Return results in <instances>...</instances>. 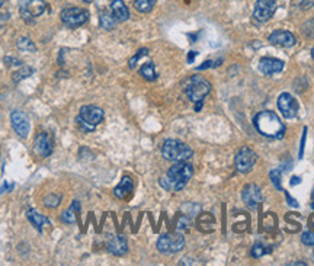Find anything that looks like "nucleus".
Returning a JSON list of instances; mask_svg holds the SVG:
<instances>
[{"label": "nucleus", "mask_w": 314, "mask_h": 266, "mask_svg": "<svg viewBox=\"0 0 314 266\" xmlns=\"http://www.w3.org/2000/svg\"><path fill=\"white\" fill-rule=\"evenodd\" d=\"M194 176V166L186 161H176L166 173V176L160 178L158 185L166 190H182Z\"/></svg>", "instance_id": "obj_1"}, {"label": "nucleus", "mask_w": 314, "mask_h": 266, "mask_svg": "<svg viewBox=\"0 0 314 266\" xmlns=\"http://www.w3.org/2000/svg\"><path fill=\"white\" fill-rule=\"evenodd\" d=\"M256 130L269 138H281L284 135L285 127L281 122L279 116L272 111H262L255 116Z\"/></svg>", "instance_id": "obj_2"}, {"label": "nucleus", "mask_w": 314, "mask_h": 266, "mask_svg": "<svg viewBox=\"0 0 314 266\" xmlns=\"http://www.w3.org/2000/svg\"><path fill=\"white\" fill-rule=\"evenodd\" d=\"M161 156L169 161H186L194 156V150L183 141L169 138L161 146Z\"/></svg>", "instance_id": "obj_3"}, {"label": "nucleus", "mask_w": 314, "mask_h": 266, "mask_svg": "<svg viewBox=\"0 0 314 266\" xmlns=\"http://www.w3.org/2000/svg\"><path fill=\"white\" fill-rule=\"evenodd\" d=\"M211 92V83L201 76H192L185 83V93L194 104L202 102Z\"/></svg>", "instance_id": "obj_4"}, {"label": "nucleus", "mask_w": 314, "mask_h": 266, "mask_svg": "<svg viewBox=\"0 0 314 266\" xmlns=\"http://www.w3.org/2000/svg\"><path fill=\"white\" fill-rule=\"evenodd\" d=\"M185 246V237L178 233H169V234H161L157 240V249L160 253L164 255H173L181 252Z\"/></svg>", "instance_id": "obj_5"}, {"label": "nucleus", "mask_w": 314, "mask_h": 266, "mask_svg": "<svg viewBox=\"0 0 314 266\" xmlns=\"http://www.w3.org/2000/svg\"><path fill=\"white\" fill-rule=\"evenodd\" d=\"M60 18L66 27L78 28L89 21V12L81 7H67L63 9Z\"/></svg>", "instance_id": "obj_6"}, {"label": "nucleus", "mask_w": 314, "mask_h": 266, "mask_svg": "<svg viewBox=\"0 0 314 266\" xmlns=\"http://www.w3.org/2000/svg\"><path fill=\"white\" fill-rule=\"evenodd\" d=\"M47 9V3L44 0H21L19 3V13L21 18L31 22L32 19L41 16Z\"/></svg>", "instance_id": "obj_7"}, {"label": "nucleus", "mask_w": 314, "mask_h": 266, "mask_svg": "<svg viewBox=\"0 0 314 266\" xmlns=\"http://www.w3.org/2000/svg\"><path fill=\"white\" fill-rule=\"evenodd\" d=\"M256 161H258V154H256L252 149L243 147V149H240V152L236 154L235 166L236 169H237V172L246 173V172L252 170V167L256 164Z\"/></svg>", "instance_id": "obj_8"}, {"label": "nucleus", "mask_w": 314, "mask_h": 266, "mask_svg": "<svg viewBox=\"0 0 314 266\" xmlns=\"http://www.w3.org/2000/svg\"><path fill=\"white\" fill-rule=\"evenodd\" d=\"M276 10V1L275 0H258L253 10L255 21L265 24L268 22Z\"/></svg>", "instance_id": "obj_9"}, {"label": "nucleus", "mask_w": 314, "mask_h": 266, "mask_svg": "<svg viewBox=\"0 0 314 266\" xmlns=\"http://www.w3.org/2000/svg\"><path fill=\"white\" fill-rule=\"evenodd\" d=\"M10 124L13 131L18 134L21 138H26L31 131V124H29V118L25 112L22 111H13L10 114Z\"/></svg>", "instance_id": "obj_10"}, {"label": "nucleus", "mask_w": 314, "mask_h": 266, "mask_svg": "<svg viewBox=\"0 0 314 266\" xmlns=\"http://www.w3.org/2000/svg\"><path fill=\"white\" fill-rule=\"evenodd\" d=\"M104 111L99 107H95V105H84V107L80 108V112H78V119L87 122L89 125L92 127H96L102 122L104 119Z\"/></svg>", "instance_id": "obj_11"}, {"label": "nucleus", "mask_w": 314, "mask_h": 266, "mask_svg": "<svg viewBox=\"0 0 314 266\" xmlns=\"http://www.w3.org/2000/svg\"><path fill=\"white\" fill-rule=\"evenodd\" d=\"M278 108L281 111V114L291 119L295 118L298 114V102L295 101V98L289 93H281L278 98Z\"/></svg>", "instance_id": "obj_12"}, {"label": "nucleus", "mask_w": 314, "mask_h": 266, "mask_svg": "<svg viewBox=\"0 0 314 266\" xmlns=\"http://www.w3.org/2000/svg\"><path fill=\"white\" fill-rule=\"evenodd\" d=\"M34 150L39 157H48L51 156L54 152V141L50 137V134L39 133L35 138V144H34Z\"/></svg>", "instance_id": "obj_13"}, {"label": "nucleus", "mask_w": 314, "mask_h": 266, "mask_svg": "<svg viewBox=\"0 0 314 266\" xmlns=\"http://www.w3.org/2000/svg\"><path fill=\"white\" fill-rule=\"evenodd\" d=\"M241 198L243 202L249 207V208H256L262 202V190L261 188L255 184H249L243 188L241 192Z\"/></svg>", "instance_id": "obj_14"}, {"label": "nucleus", "mask_w": 314, "mask_h": 266, "mask_svg": "<svg viewBox=\"0 0 314 266\" xmlns=\"http://www.w3.org/2000/svg\"><path fill=\"white\" fill-rule=\"evenodd\" d=\"M269 41L274 45H279V47H285V48L295 45V42H297L295 37L288 31H274L269 35Z\"/></svg>", "instance_id": "obj_15"}, {"label": "nucleus", "mask_w": 314, "mask_h": 266, "mask_svg": "<svg viewBox=\"0 0 314 266\" xmlns=\"http://www.w3.org/2000/svg\"><path fill=\"white\" fill-rule=\"evenodd\" d=\"M282 69H284V63L281 60H276V58L266 57V58H262L259 61V70L266 76H272V75L281 73Z\"/></svg>", "instance_id": "obj_16"}, {"label": "nucleus", "mask_w": 314, "mask_h": 266, "mask_svg": "<svg viewBox=\"0 0 314 266\" xmlns=\"http://www.w3.org/2000/svg\"><path fill=\"white\" fill-rule=\"evenodd\" d=\"M106 247H108L109 253H112L115 256H122L128 250V241H127V237H124V236H114L108 240Z\"/></svg>", "instance_id": "obj_17"}, {"label": "nucleus", "mask_w": 314, "mask_h": 266, "mask_svg": "<svg viewBox=\"0 0 314 266\" xmlns=\"http://www.w3.org/2000/svg\"><path fill=\"white\" fill-rule=\"evenodd\" d=\"M111 12L117 22H125L130 18V10L122 0H114L111 3Z\"/></svg>", "instance_id": "obj_18"}, {"label": "nucleus", "mask_w": 314, "mask_h": 266, "mask_svg": "<svg viewBox=\"0 0 314 266\" xmlns=\"http://www.w3.org/2000/svg\"><path fill=\"white\" fill-rule=\"evenodd\" d=\"M134 189V182L131 179L130 176H124L122 181L118 184V187L114 189V195L118 198V199H125L128 195H131Z\"/></svg>", "instance_id": "obj_19"}, {"label": "nucleus", "mask_w": 314, "mask_h": 266, "mask_svg": "<svg viewBox=\"0 0 314 266\" xmlns=\"http://www.w3.org/2000/svg\"><path fill=\"white\" fill-rule=\"evenodd\" d=\"M26 217L29 220V223L37 228V231H42V227L45 226H50V220L44 215H41L39 213H37L35 210H28L26 211Z\"/></svg>", "instance_id": "obj_20"}, {"label": "nucleus", "mask_w": 314, "mask_h": 266, "mask_svg": "<svg viewBox=\"0 0 314 266\" xmlns=\"http://www.w3.org/2000/svg\"><path fill=\"white\" fill-rule=\"evenodd\" d=\"M78 213H80V202H78V201H73V202H72V205H70V207H69L64 213L61 214V220H63V223H66V224H76Z\"/></svg>", "instance_id": "obj_21"}, {"label": "nucleus", "mask_w": 314, "mask_h": 266, "mask_svg": "<svg viewBox=\"0 0 314 266\" xmlns=\"http://www.w3.org/2000/svg\"><path fill=\"white\" fill-rule=\"evenodd\" d=\"M16 47L18 50L24 51V53H37V45L35 42L28 38V37H21L18 41H16Z\"/></svg>", "instance_id": "obj_22"}, {"label": "nucleus", "mask_w": 314, "mask_h": 266, "mask_svg": "<svg viewBox=\"0 0 314 266\" xmlns=\"http://www.w3.org/2000/svg\"><path fill=\"white\" fill-rule=\"evenodd\" d=\"M140 76H143L144 79L149 80V81L156 80L157 73L156 69H155V64H153V63H146V64L140 69Z\"/></svg>", "instance_id": "obj_23"}, {"label": "nucleus", "mask_w": 314, "mask_h": 266, "mask_svg": "<svg viewBox=\"0 0 314 266\" xmlns=\"http://www.w3.org/2000/svg\"><path fill=\"white\" fill-rule=\"evenodd\" d=\"M156 1L157 0H135L134 1V7L138 12H141V13H149L156 6Z\"/></svg>", "instance_id": "obj_24"}, {"label": "nucleus", "mask_w": 314, "mask_h": 266, "mask_svg": "<svg viewBox=\"0 0 314 266\" xmlns=\"http://www.w3.org/2000/svg\"><path fill=\"white\" fill-rule=\"evenodd\" d=\"M34 75V69L32 67H28V66H22L18 72H15L13 73V76H12V79L13 81H21V80H25L28 77H31Z\"/></svg>", "instance_id": "obj_25"}, {"label": "nucleus", "mask_w": 314, "mask_h": 266, "mask_svg": "<svg viewBox=\"0 0 314 266\" xmlns=\"http://www.w3.org/2000/svg\"><path fill=\"white\" fill-rule=\"evenodd\" d=\"M99 22H101V27L104 28V29H106V31L114 29V28H115V24H117L115 18H114L112 13H109V12H102Z\"/></svg>", "instance_id": "obj_26"}, {"label": "nucleus", "mask_w": 314, "mask_h": 266, "mask_svg": "<svg viewBox=\"0 0 314 266\" xmlns=\"http://www.w3.org/2000/svg\"><path fill=\"white\" fill-rule=\"evenodd\" d=\"M42 202L47 208H51V210L57 208L61 204V195L60 193H50L42 199Z\"/></svg>", "instance_id": "obj_27"}, {"label": "nucleus", "mask_w": 314, "mask_h": 266, "mask_svg": "<svg viewBox=\"0 0 314 266\" xmlns=\"http://www.w3.org/2000/svg\"><path fill=\"white\" fill-rule=\"evenodd\" d=\"M269 178H271V181H272L274 187L276 188L278 190H281V189H282V185H281V170H278V169L271 170V172H269Z\"/></svg>", "instance_id": "obj_28"}, {"label": "nucleus", "mask_w": 314, "mask_h": 266, "mask_svg": "<svg viewBox=\"0 0 314 266\" xmlns=\"http://www.w3.org/2000/svg\"><path fill=\"white\" fill-rule=\"evenodd\" d=\"M303 34L309 38H314V18L303 24Z\"/></svg>", "instance_id": "obj_29"}, {"label": "nucleus", "mask_w": 314, "mask_h": 266, "mask_svg": "<svg viewBox=\"0 0 314 266\" xmlns=\"http://www.w3.org/2000/svg\"><path fill=\"white\" fill-rule=\"evenodd\" d=\"M147 54H149V50H147V48H141V50H138V51H137V54H135L132 58H130V61H128V66H130V69H134V67H135V64L138 63V60H140L141 57L147 55Z\"/></svg>", "instance_id": "obj_30"}, {"label": "nucleus", "mask_w": 314, "mask_h": 266, "mask_svg": "<svg viewBox=\"0 0 314 266\" xmlns=\"http://www.w3.org/2000/svg\"><path fill=\"white\" fill-rule=\"evenodd\" d=\"M4 64L7 66V67H12V66H16V67H22V61L21 60H18V58H15V57H4Z\"/></svg>", "instance_id": "obj_31"}, {"label": "nucleus", "mask_w": 314, "mask_h": 266, "mask_svg": "<svg viewBox=\"0 0 314 266\" xmlns=\"http://www.w3.org/2000/svg\"><path fill=\"white\" fill-rule=\"evenodd\" d=\"M301 240H303V243H304L306 246H314V233H312V231L304 233Z\"/></svg>", "instance_id": "obj_32"}, {"label": "nucleus", "mask_w": 314, "mask_h": 266, "mask_svg": "<svg viewBox=\"0 0 314 266\" xmlns=\"http://www.w3.org/2000/svg\"><path fill=\"white\" fill-rule=\"evenodd\" d=\"M297 3H298L300 9H303V10H307V9H310V7L313 6L314 0H297Z\"/></svg>", "instance_id": "obj_33"}, {"label": "nucleus", "mask_w": 314, "mask_h": 266, "mask_svg": "<svg viewBox=\"0 0 314 266\" xmlns=\"http://www.w3.org/2000/svg\"><path fill=\"white\" fill-rule=\"evenodd\" d=\"M78 127L84 131V133H90V131H93L96 127H92V125H89L87 122H84V121H81V119H78Z\"/></svg>", "instance_id": "obj_34"}, {"label": "nucleus", "mask_w": 314, "mask_h": 266, "mask_svg": "<svg viewBox=\"0 0 314 266\" xmlns=\"http://www.w3.org/2000/svg\"><path fill=\"white\" fill-rule=\"evenodd\" d=\"M265 252H266V250L262 247L261 244H256V246L253 247V250H252V256H253V258H261Z\"/></svg>", "instance_id": "obj_35"}, {"label": "nucleus", "mask_w": 314, "mask_h": 266, "mask_svg": "<svg viewBox=\"0 0 314 266\" xmlns=\"http://www.w3.org/2000/svg\"><path fill=\"white\" fill-rule=\"evenodd\" d=\"M306 137H307V128H304L303 138H301V147H300V159H303V153H304V146H306Z\"/></svg>", "instance_id": "obj_36"}, {"label": "nucleus", "mask_w": 314, "mask_h": 266, "mask_svg": "<svg viewBox=\"0 0 314 266\" xmlns=\"http://www.w3.org/2000/svg\"><path fill=\"white\" fill-rule=\"evenodd\" d=\"M209 67H214V63L208 60V61H204L201 66H198V67H196V70H205V69H209Z\"/></svg>", "instance_id": "obj_37"}, {"label": "nucleus", "mask_w": 314, "mask_h": 266, "mask_svg": "<svg viewBox=\"0 0 314 266\" xmlns=\"http://www.w3.org/2000/svg\"><path fill=\"white\" fill-rule=\"evenodd\" d=\"M285 195H287V201H288V204H289V205H292V207H295V208H297V207H298V202H297V201H295V199H294V198H291V195H289V193H285Z\"/></svg>", "instance_id": "obj_38"}, {"label": "nucleus", "mask_w": 314, "mask_h": 266, "mask_svg": "<svg viewBox=\"0 0 314 266\" xmlns=\"http://www.w3.org/2000/svg\"><path fill=\"white\" fill-rule=\"evenodd\" d=\"M179 265H194V259H191V258H183L182 261L179 262Z\"/></svg>", "instance_id": "obj_39"}, {"label": "nucleus", "mask_w": 314, "mask_h": 266, "mask_svg": "<svg viewBox=\"0 0 314 266\" xmlns=\"http://www.w3.org/2000/svg\"><path fill=\"white\" fill-rule=\"evenodd\" d=\"M289 184H291L292 187H294V185H298V184H301V179H300L298 176H292V178H291V182H289Z\"/></svg>", "instance_id": "obj_40"}, {"label": "nucleus", "mask_w": 314, "mask_h": 266, "mask_svg": "<svg viewBox=\"0 0 314 266\" xmlns=\"http://www.w3.org/2000/svg\"><path fill=\"white\" fill-rule=\"evenodd\" d=\"M196 55H198L196 51H191L189 55H188V63H194V60H195V57H196Z\"/></svg>", "instance_id": "obj_41"}, {"label": "nucleus", "mask_w": 314, "mask_h": 266, "mask_svg": "<svg viewBox=\"0 0 314 266\" xmlns=\"http://www.w3.org/2000/svg\"><path fill=\"white\" fill-rule=\"evenodd\" d=\"M201 108H202V102H196V104H195V111H196V112H199Z\"/></svg>", "instance_id": "obj_42"}, {"label": "nucleus", "mask_w": 314, "mask_h": 266, "mask_svg": "<svg viewBox=\"0 0 314 266\" xmlns=\"http://www.w3.org/2000/svg\"><path fill=\"white\" fill-rule=\"evenodd\" d=\"M83 1H84V3H92L93 0H83Z\"/></svg>", "instance_id": "obj_43"}, {"label": "nucleus", "mask_w": 314, "mask_h": 266, "mask_svg": "<svg viewBox=\"0 0 314 266\" xmlns=\"http://www.w3.org/2000/svg\"><path fill=\"white\" fill-rule=\"evenodd\" d=\"M3 1H4V0H0V7L3 6Z\"/></svg>", "instance_id": "obj_44"}, {"label": "nucleus", "mask_w": 314, "mask_h": 266, "mask_svg": "<svg viewBox=\"0 0 314 266\" xmlns=\"http://www.w3.org/2000/svg\"><path fill=\"white\" fill-rule=\"evenodd\" d=\"M312 57L314 58V47H313V50H312Z\"/></svg>", "instance_id": "obj_45"}, {"label": "nucleus", "mask_w": 314, "mask_h": 266, "mask_svg": "<svg viewBox=\"0 0 314 266\" xmlns=\"http://www.w3.org/2000/svg\"><path fill=\"white\" fill-rule=\"evenodd\" d=\"M312 208H313V210H314V204H312Z\"/></svg>", "instance_id": "obj_46"}]
</instances>
